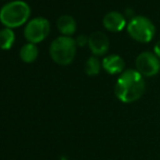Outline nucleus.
<instances>
[{
  "label": "nucleus",
  "mask_w": 160,
  "mask_h": 160,
  "mask_svg": "<svg viewBox=\"0 0 160 160\" xmlns=\"http://www.w3.org/2000/svg\"><path fill=\"white\" fill-rule=\"evenodd\" d=\"M146 89L144 76L136 70H125L120 74L114 86L117 98L124 103H131L138 100Z\"/></svg>",
  "instance_id": "1"
},
{
  "label": "nucleus",
  "mask_w": 160,
  "mask_h": 160,
  "mask_svg": "<svg viewBox=\"0 0 160 160\" xmlns=\"http://www.w3.org/2000/svg\"><path fill=\"white\" fill-rule=\"evenodd\" d=\"M31 15V8L23 0H14L0 9V22L4 28H15L22 26Z\"/></svg>",
  "instance_id": "2"
},
{
  "label": "nucleus",
  "mask_w": 160,
  "mask_h": 160,
  "mask_svg": "<svg viewBox=\"0 0 160 160\" xmlns=\"http://www.w3.org/2000/svg\"><path fill=\"white\" fill-rule=\"evenodd\" d=\"M49 53L57 64L68 65L72 63L76 55L75 39L69 36H59L51 42Z\"/></svg>",
  "instance_id": "3"
},
{
  "label": "nucleus",
  "mask_w": 160,
  "mask_h": 160,
  "mask_svg": "<svg viewBox=\"0 0 160 160\" xmlns=\"http://www.w3.org/2000/svg\"><path fill=\"white\" fill-rule=\"evenodd\" d=\"M128 33L136 42H149L154 38L156 28L148 18L144 15H136L128 22Z\"/></svg>",
  "instance_id": "4"
},
{
  "label": "nucleus",
  "mask_w": 160,
  "mask_h": 160,
  "mask_svg": "<svg viewBox=\"0 0 160 160\" xmlns=\"http://www.w3.org/2000/svg\"><path fill=\"white\" fill-rule=\"evenodd\" d=\"M50 33V23L46 18L37 17L31 20L24 28V37L28 42L38 44L46 39Z\"/></svg>",
  "instance_id": "5"
},
{
  "label": "nucleus",
  "mask_w": 160,
  "mask_h": 160,
  "mask_svg": "<svg viewBox=\"0 0 160 160\" xmlns=\"http://www.w3.org/2000/svg\"><path fill=\"white\" fill-rule=\"evenodd\" d=\"M135 65H136V71L143 76H147V78L156 75L160 71L159 58L149 51L139 53L136 58Z\"/></svg>",
  "instance_id": "6"
},
{
  "label": "nucleus",
  "mask_w": 160,
  "mask_h": 160,
  "mask_svg": "<svg viewBox=\"0 0 160 160\" xmlns=\"http://www.w3.org/2000/svg\"><path fill=\"white\" fill-rule=\"evenodd\" d=\"M88 47L95 56H102L109 49V38L102 32H94L88 37Z\"/></svg>",
  "instance_id": "7"
},
{
  "label": "nucleus",
  "mask_w": 160,
  "mask_h": 160,
  "mask_svg": "<svg viewBox=\"0 0 160 160\" xmlns=\"http://www.w3.org/2000/svg\"><path fill=\"white\" fill-rule=\"evenodd\" d=\"M103 28L109 32H120L127 25V20H125L124 15L122 13L118 12V11H111L105 14L102 19Z\"/></svg>",
  "instance_id": "8"
},
{
  "label": "nucleus",
  "mask_w": 160,
  "mask_h": 160,
  "mask_svg": "<svg viewBox=\"0 0 160 160\" xmlns=\"http://www.w3.org/2000/svg\"><path fill=\"white\" fill-rule=\"evenodd\" d=\"M102 68L107 73L114 75V74H121L124 72L125 62L119 55H110L103 58Z\"/></svg>",
  "instance_id": "9"
},
{
  "label": "nucleus",
  "mask_w": 160,
  "mask_h": 160,
  "mask_svg": "<svg viewBox=\"0 0 160 160\" xmlns=\"http://www.w3.org/2000/svg\"><path fill=\"white\" fill-rule=\"evenodd\" d=\"M57 28L62 36H69L71 37L76 31V21L71 15L63 14L58 19Z\"/></svg>",
  "instance_id": "10"
},
{
  "label": "nucleus",
  "mask_w": 160,
  "mask_h": 160,
  "mask_svg": "<svg viewBox=\"0 0 160 160\" xmlns=\"http://www.w3.org/2000/svg\"><path fill=\"white\" fill-rule=\"evenodd\" d=\"M38 57V48L35 44L28 42L23 45L20 50V58L25 63H32Z\"/></svg>",
  "instance_id": "11"
},
{
  "label": "nucleus",
  "mask_w": 160,
  "mask_h": 160,
  "mask_svg": "<svg viewBox=\"0 0 160 160\" xmlns=\"http://www.w3.org/2000/svg\"><path fill=\"white\" fill-rule=\"evenodd\" d=\"M15 40V34L12 28H4L0 31V48L2 50H9L12 48Z\"/></svg>",
  "instance_id": "12"
},
{
  "label": "nucleus",
  "mask_w": 160,
  "mask_h": 160,
  "mask_svg": "<svg viewBox=\"0 0 160 160\" xmlns=\"http://www.w3.org/2000/svg\"><path fill=\"white\" fill-rule=\"evenodd\" d=\"M101 65L97 57H89L85 62V73L88 76H95L100 72Z\"/></svg>",
  "instance_id": "13"
},
{
  "label": "nucleus",
  "mask_w": 160,
  "mask_h": 160,
  "mask_svg": "<svg viewBox=\"0 0 160 160\" xmlns=\"http://www.w3.org/2000/svg\"><path fill=\"white\" fill-rule=\"evenodd\" d=\"M75 42L76 45H78V46H85L86 44H88V37L86 35H78Z\"/></svg>",
  "instance_id": "14"
},
{
  "label": "nucleus",
  "mask_w": 160,
  "mask_h": 160,
  "mask_svg": "<svg viewBox=\"0 0 160 160\" xmlns=\"http://www.w3.org/2000/svg\"><path fill=\"white\" fill-rule=\"evenodd\" d=\"M154 52H155V55L157 56V57L160 59V40L158 42H157L156 45H155V47H154Z\"/></svg>",
  "instance_id": "15"
}]
</instances>
